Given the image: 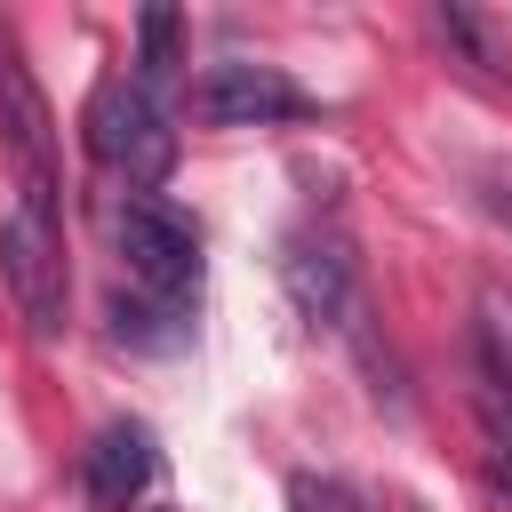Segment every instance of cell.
<instances>
[{
    "label": "cell",
    "instance_id": "cell-1",
    "mask_svg": "<svg viewBox=\"0 0 512 512\" xmlns=\"http://www.w3.org/2000/svg\"><path fill=\"white\" fill-rule=\"evenodd\" d=\"M88 152H96L104 168H120L128 184H160V176L176 168V128H168L160 96H144L128 72H112V80H96V96H88Z\"/></svg>",
    "mask_w": 512,
    "mask_h": 512
},
{
    "label": "cell",
    "instance_id": "cell-2",
    "mask_svg": "<svg viewBox=\"0 0 512 512\" xmlns=\"http://www.w3.org/2000/svg\"><path fill=\"white\" fill-rule=\"evenodd\" d=\"M112 240H120V264L136 272L144 296H176V304H184V296L200 288V232H192L168 200L128 192L120 216H112Z\"/></svg>",
    "mask_w": 512,
    "mask_h": 512
},
{
    "label": "cell",
    "instance_id": "cell-12",
    "mask_svg": "<svg viewBox=\"0 0 512 512\" xmlns=\"http://www.w3.org/2000/svg\"><path fill=\"white\" fill-rule=\"evenodd\" d=\"M288 504H296V512H360V496H352L344 480H312V472L288 480Z\"/></svg>",
    "mask_w": 512,
    "mask_h": 512
},
{
    "label": "cell",
    "instance_id": "cell-11",
    "mask_svg": "<svg viewBox=\"0 0 512 512\" xmlns=\"http://www.w3.org/2000/svg\"><path fill=\"white\" fill-rule=\"evenodd\" d=\"M480 376L512 400V296L480 288Z\"/></svg>",
    "mask_w": 512,
    "mask_h": 512
},
{
    "label": "cell",
    "instance_id": "cell-5",
    "mask_svg": "<svg viewBox=\"0 0 512 512\" xmlns=\"http://www.w3.org/2000/svg\"><path fill=\"white\" fill-rule=\"evenodd\" d=\"M280 288L312 328H352L360 320V264L336 232H288L280 240Z\"/></svg>",
    "mask_w": 512,
    "mask_h": 512
},
{
    "label": "cell",
    "instance_id": "cell-4",
    "mask_svg": "<svg viewBox=\"0 0 512 512\" xmlns=\"http://www.w3.org/2000/svg\"><path fill=\"white\" fill-rule=\"evenodd\" d=\"M0 136H8V160L24 184V208L56 216V120H48V96L8 40H0Z\"/></svg>",
    "mask_w": 512,
    "mask_h": 512
},
{
    "label": "cell",
    "instance_id": "cell-6",
    "mask_svg": "<svg viewBox=\"0 0 512 512\" xmlns=\"http://www.w3.org/2000/svg\"><path fill=\"white\" fill-rule=\"evenodd\" d=\"M192 112L208 128H264V120H312L320 104L280 64H208L192 80Z\"/></svg>",
    "mask_w": 512,
    "mask_h": 512
},
{
    "label": "cell",
    "instance_id": "cell-8",
    "mask_svg": "<svg viewBox=\"0 0 512 512\" xmlns=\"http://www.w3.org/2000/svg\"><path fill=\"white\" fill-rule=\"evenodd\" d=\"M112 336L136 352H184L192 344V312L176 296H112Z\"/></svg>",
    "mask_w": 512,
    "mask_h": 512
},
{
    "label": "cell",
    "instance_id": "cell-3",
    "mask_svg": "<svg viewBox=\"0 0 512 512\" xmlns=\"http://www.w3.org/2000/svg\"><path fill=\"white\" fill-rule=\"evenodd\" d=\"M0 280H8V296H16L32 336L64 328V240H56V216H32L24 200L0 216Z\"/></svg>",
    "mask_w": 512,
    "mask_h": 512
},
{
    "label": "cell",
    "instance_id": "cell-10",
    "mask_svg": "<svg viewBox=\"0 0 512 512\" xmlns=\"http://www.w3.org/2000/svg\"><path fill=\"white\" fill-rule=\"evenodd\" d=\"M176 40H184V16H176V8H144V16H136V72H128V80H136L144 96H160V88L176 80V64H184Z\"/></svg>",
    "mask_w": 512,
    "mask_h": 512
},
{
    "label": "cell",
    "instance_id": "cell-9",
    "mask_svg": "<svg viewBox=\"0 0 512 512\" xmlns=\"http://www.w3.org/2000/svg\"><path fill=\"white\" fill-rule=\"evenodd\" d=\"M432 32H440V40H448L472 72H488V80H504V72H512L504 40H496V32H488V16H472L464 0H440V8H432Z\"/></svg>",
    "mask_w": 512,
    "mask_h": 512
},
{
    "label": "cell",
    "instance_id": "cell-7",
    "mask_svg": "<svg viewBox=\"0 0 512 512\" xmlns=\"http://www.w3.org/2000/svg\"><path fill=\"white\" fill-rule=\"evenodd\" d=\"M144 480H152V432L144 424H104L96 448H88V496L104 512H128L144 496Z\"/></svg>",
    "mask_w": 512,
    "mask_h": 512
}]
</instances>
